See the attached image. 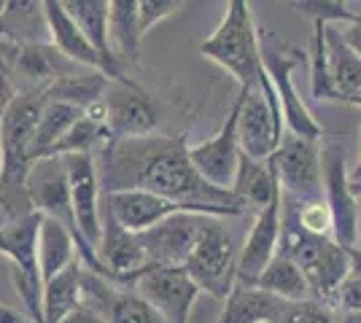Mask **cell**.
<instances>
[{
	"instance_id": "obj_15",
	"label": "cell",
	"mask_w": 361,
	"mask_h": 323,
	"mask_svg": "<svg viewBox=\"0 0 361 323\" xmlns=\"http://www.w3.org/2000/svg\"><path fill=\"white\" fill-rule=\"evenodd\" d=\"M211 215L200 213H176L159 221L157 227L140 232L137 240L146 253V262L154 267H183L189 253L195 251L200 232Z\"/></svg>"
},
{
	"instance_id": "obj_8",
	"label": "cell",
	"mask_w": 361,
	"mask_h": 323,
	"mask_svg": "<svg viewBox=\"0 0 361 323\" xmlns=\"http://www.w3.org/2000/svg\"><path fill=\"white\" fill-rule=\"evenodd\" d=\"M278 184L288 202L307 205L324 202V175H321V146L318 140H305L286 132L272 156Z\"/></svg>"
},
{
	"instance_id": "obj_5",
	"label": "cell",
	"mask_w": 361,
	"mask_h": 323,
	"mask_svg": "<svg viewBox=\"0 0 361 323\" xmlns=\"http://www.w3.org/2000/svg\"><path fill=\"white\" fill-rule=\"evenodd\" d=\"M183 272L192 277L200 291L213 299H226L238 283V248L221 218H208L195 243V251L183 264Z\"/></svg>"
},
{
	"instance_id": "obj_14",
	"label": "cell",
	"mask_w": 361,
	"mask_h": 323,
	"mask_svg": "<svg viewBox=\"0 0 361 323\" xmlns=\"http://www.w3.org/2000/svg\"><path fill=\"white\" fill-rule=\"evenodd\" d=\"M106 197L108 210L114 213V218L119 221L121 227L133 234L157 227L159 221H165L176 213H200V215H211V218H229L224 210H213V208H200V205H180V202L165 200V197H157L151 191H111L103 194Z\"/></svg>"
},
{
	"instance_id": "obj_2",
	"label": "cell",
	"mask_w": 361,
	"mask_h": 323,
	"mask_svg": "<svg viewBox=\"0 0 361 323\" xmlns=\"http://www.w3.org/2000/svg\"><path fill=\"white\" fill-rule=\"evenodd\" d=\"M205 60L224 68L238 81V89H256L264 76L262 51H259V27L254 25L251 6L245 0H229L219 27L200 44Z\"/></svg>"
},
{
	"instance_id": "obj_28",
	"label": "cell",
	"mask_w": 361,
	"mask_h": 323,
	"mask_svg": "<svg viewBox=\"0 0 361 323\" xmlns=\"http://www.w3.org/2000/svg\"><path fill=\"white\" fill-rule=\"evenodd\" d=\"M81 116H84V110L71 106V103L46 100L44 113H41L38 127H35V138H32V148H30L32 162H35V159H46V156H51L54 146L68 135V129H71Z\"/></svg>"
},
{
	"instance_id": "obj_4",
	"label": "cell",
	"mask_w": 361,
	"mask_h": 323,
	"mask_svg": "<svg viewBox=\"0 0 361 323\" xmlns=\"http://www.w3.org/2000/svg\"><path fill=\"white\" fill-rule=\"evenodd\" d=\"M259 51H262V65L270 78L272 92L278 94V103L283 110L286 132L305 140H321L326 135V129L318 124L310 108L305 106L302 94L297 92V84H294V70L307 62V51L291 46L272 30H259Z\"/></svg>"
},
{
	"instance_id": "obj_12",
	"label": "cell",
	"mask_w": 361,
	"mask_h": 323,
	"mask_svg": "<svg viewBox=\"0 0 361 323\" xmlns=\"http://www.w3.org/2000/svg\"><path fill=\"white\" fill-rule=\"evenodd\" d=\"M65 172H68V184H71V205H73L75 229L81 234V240L97 253L100 246V205H103V189L97 178V162L94 154H68L60 156Z\"/></svg>"
},
{
	"instance_id": "obj_26",
	"label": "cell",
	"mask_w": 361,
	"mask_h": 323,
	"mask_svg": "<svg viewBox=\"0 0 361 323\" xmlns=\"http://www.w3.org/2000/svg\"><path fill=\"white\" fill-rule=\"evenodd\" d=\"M254 289L270 293V296H275V299H281L283 305L313 299L307 277L302 275L300 267L291 262V259H286L283 253H278V256L267 264V270L256 277Z\"/></svg>"
},
{
	"instance_id": "obj_23",
	"label": "cell",
	"mask_w": 361,
	"mask_h": 323,
	"mask_svg": "<svg viewBox=\"0 0 361 323\" xmlns=\"http://www.w3.org/2000/svg\"><path fill=\"white\" fill-rule=\"evenodd\" d=\"M108 38L114 57L124 68L140 60L143 32L137 22V0H108Z\"/></svg>"
},
{
	"instance_id": "obj_10",
	"label": "cell",
	"mask_w": 361,
	"mask_h": 323,
	"mask_svg": "<svg viewBox=\"0 0 361 323\" xmlns=\"http://www.w3.org/2000/svg\"><path fill=\"white\" fill-rule=\"evenodd\" d=\"M238 116H240V94L232 103L226 113L224 124L219 127V132L213 138L202 140L197 146H189V162L197 170V175L205 184L232 191L238 165H240V138H238Z\"/></svg>"
},
{
	"instance_id": "obj_33",
	"label": "cell",
	"mask_w": 361,
	"mask_h": 323,
	"mask_svg": "<svg viewBox=\"0 0 361 323\" xmlns=\"http://www.w3.org/2000/svg\"><path fill=\"white\" fill-rule=\"evenodd\" d=\"M27 213H35V210H32L30 200H27L25 186L0 181V229H6L8 224H14L16 218H22Z\"/></svg>"
},
{
	"instance_id": "obj_27",
	"label": "cell",
	"mask_w": 361,
	"mask_h": 323,
	"mask_svg": "<svg viewBox=\"0 0 361 323\" xmlns=\"http://www.w3.org/2000/svg\"><path fill=\"white\" fill-rule=\"evenodd\" d=\"M108 81L103 73L97 70H87V68H75L73 73L57 78L49 89H46V100H60V103H71V106L87 110L94 103H100L108 92Z\"/></svg>"
},
{
	"instance_id": "obj_31",
	"label": "cell",
	"mask_w": 361,
	"mask_h": 323,
	"mask_svg": "<svg viewBox=\"0 0 361 323\" xmlns=\"http://www.w3.org/2000/svg\"><path fill=\"white\" fill-rule=\"evenodd\" d=\"M288 8L300 11L302 16L313 19V25H350V22H359L361 14L350 11L348 3H340V0H291Z\"/></svg>"
},
{
	"instance_id": "obj_39",
	"label": "cell",
	"mask_w": 361,
	"mask_h": 323,
	"mask_svg": "<svg viewBox=\"0 0 361 323\" xmlns=\"http://www.w3.org/2000/svg\"><path fill=\"white\" fill-rule=\"evenodd\" d=\"M0 323H35V321H32L27 312H19V310L8 308V305L0 302Z\"/></svg>"
},
{
	"instance_id": "obj_11",
	"label": "cell",
	"mask_w": 361,
	"mask_h": 323,
	"mask_svg": "<svg viewBox=\"0 0 361 323\" xmlns=\"http://www.w3.org/2000/svg\"><path fill=\"white\" fill-rule=\"evenodd\" d=\"M133 289L167 323L192 321V310L197 305L200 289L192 283V277L183 272V267H154V264H149L133 280Z\"/></svg>"
},
{
	"instance_id": "obj_20",
	"label": "cell",
	"mask_w": 361,
	"mask_h": 323,
	"mask_svg": "<svg viewBox=\"0 0 361 323\" xmlns=\"http://www.w3.org/2000/svg\"><path fill=\"white\" fill-rule=\"evenodd\" d=\"M49 22L44 3L38 0H6L0 14V41L14 49L49 44Z\"/></svg>"
},
{
	"instance_id": "obj_32",
	"label": "cell",
	"mask_w": 361,
	"mask_h": 323,
	"mask_svg": "<svg viewBox=\"0 0 361 323\" xmlns=\"http://www.w3.org/2000/svg\"><path fill=\"white\" fill-rule=\"evenodd\" d=\"M272 323H337V318L329 305H321L316 299H305V302L283 305Z\"/></svg>"
},
{
	"instance_id": "obj_6",
	"label": "cell",
	"mask_w": 361,
	"mask_h": 323,
	"mask_svg": "<svg viewBox=\"0 0 361 323\" xmlns=\"http://www.w3.org/2000/svg\"><path fill=\"white\" fill-rule=\"evenodd\" d=\"M238 94H240V116H238L240 151L256 162H270L286 135V124L267 73L262 76L256 89H238Z\"/></svg>"
},
{
	"instance_id": "obj_44",
	"label": "cell",
	"mask_w": 361,
	"mask_h": 323,
	"mask_svg": "<svg viewBox=\"0 0 361 323\" xmlns=\"http://www.w3.org/2000/svg\"><path fill=\"white\" fill-rule=\"evenodd\" d=\"M0 181H3V143H0Z\"/></svg>"
},
{
	"instance_id": "obj_1",
	"label": "cell",
	"mask_w": 361,
	"mask_h": 323,
	"mask_svg": "<svg viewBox=\"0 0 361 323\" xmlns=\"http://www.w3.org/2000/svg\"><path fill=\"white\" fill-rule=\"evenodd\" d=\"M97 178L103 194L111 191H151L157 197L224 210L229 218L245 215L232 191L205 184L189 162V143L183 135H146V138H114L97 154Z\"/></svg>"
},
{
	"instance_id": "obj_40",
	"label": "cell",
	"mask_w": 361,
	"mask_h": 323,
	"mask_svg": "<svg viewBox=\"0 0 361 323\" xmlns=\"http://www.w3.org/2000/svg\"><path fill=\"white\" fill-rule=\"evenodd\" d=\"M350 189H353V197H361V127H359V159H356V167L350 172Z\"/></svg>"
},
{
	"instance_id": "obj_30",
	"label": "cell",
	"mask_w": 361,
	"mask_h": 323,
	"mask_svg": "<svg viewBox=\"0 0 361 323\" xmlns=\"http://www.w3.org/2000/svg\"><path fill=\"white\" fill-rule=\"evenodd\" d=\"M310 94L318 103H340V94L331 84L329 60H326V44H324V25H313V38H310Z\"/></svg>"
},
{
	"instance_id": "obj_29",
	"label": "cell",
	"mask_w": 361,
	"mask_h": 323,
	"mask_svg": "<svg viewBox=\"0 0 361 323\" xmlns=\"http://www.w3.org/2000/svg\"><path fill=\"white\" fill-rule=\"evenodd\" d=\"M75 308H81V262L44 283V323H60Z\"/></svg>"
},
{
	"instance_id": "obj_24",
	"label": "cell",
	"mask_w": 361,
	"mask_h": 323,
	"mask_svg": "<svg viewBox=\"0 0 361 323\" xmlns=\"http://www.w3.org/2000/svg\"><path fill=\"white\" fill-rule=\"evenodd\" d=\"M281 308H283L281 299L259 291L254 286L235 283V289L224 299V310L216 318V323H272Z\"/></svg>"
},
{
	"instance_id": "obj_35",
	"label": "cell",
	"mask_w": 361,
	"mask_h": 323,
	"mask_svg": "<svg viewBox=\"0 0 361 323\" xmlns=\"http://www.w3.org/2000/svg\"><path fill=\"white\" fill-rule=\"evenodd\" d=\"M334 308L343 312H359L361 310V277L348 275L345 283L340 286V291L334 296Z\"/></svg>"
},
{
	"instance_id": "obj_16",
	"label": "cell",
	"mask_w": 361,
	"mask_h": 323,
	"mask_svg": "<svg viewBox=\"0 0 361 323\" xmlns=\"http://www.w3.org/2000/svg\"><path fill=\"white\" fill-rule=\"evenodd\" d=\"M281 232H283V191H278V197L262 213H256L254 224L245 234V243L238 253V283L240 286H254L256 277L278 256Z\"/></svg>"
},
{
	"instance_id": "obj_17",
	"label": "cell",
	"mask_w": 361,
	"mask_h": 323,
	"mask_svg": "<svg viewBox=\"0 0 361 323\" xmlns=\"http://www.w3.org/2000/svg\"><path fill=\"white\" fill-rule=\"evenodd\" d=\"M100 227H103V234H100V246H97V259L111 272L114 283L133 286V280L149 267L137 234L121 227L114 218V213L108 210L106 202L100 205Z\"/></svg>"
},
{
	"instance_id": "obj_43",
	"label": "cell",
	"mask_w": 361,
	"mask_h": 323,
	"mask_svg": "<svg viewBox=\"0 0 361 323\" xmlns=\"http://www.w3.org/2000/svg\"><path fill=\"white\" fill-rule=\"evenodd\" d=\"M337 323H361V310L359 312H343Z\"/></svg>"
},
{
	"instance_id": "obj_42",
	"label": "cell",
	"mask_w": 361,
	"mask_h": 323,
	"mask_svg": "<svg viewBox=\"0 0 361 323\" xmlns=\"http://www.w3.org/2000/svg\"><path fill=\"white\" fill-rule=\"evenodd\" d=\"M16 51H19V49L8 46V44H3V41H0V68H3V70H11Z\"/></svg>"
},
{
	"instance_id": "obj_45",
	"label": "cell",
	"mask_w": 361,
	"mask_h": 323,
	"mask_svg": "<svg viewBox=\"0 0 361 323\" xmlns=\"http://www.w3.org/2000/svg\"><path fill=\"white\" fill-rule=\"evenodd\" d=\"M3 8H6V0H0V14H3Z\"/></svg>"
},
{
	"instance_id": "obj_38",
	"label": "cell",
	"mask_w": 361,
	"mask_h": 323,
	"mask_svg": "<svg viewBox=\"0 0 361 323\" xmlns=\"http://www.w3.org/2000/svg\"><path fill=\"white\" fill-rule=\"evenodd\" d=\"M60 323H106V318H103L100 312H94L92 308H87V305H81V308H75L71 315H65Z\"/></svg>"
},
{
	"instance_id": "obj_18",
	"label": "cell",
	"mask_w": 361,
	"mask_h": 323,
	"mask_svg": "<svg viewBox=\"0 0 361 323\" xmlns=\"http://www.w3.org/2000/svg\"><path fill=\"white\" fill-rule=\"evenodd\" d=\"M46 22H49V41L51 46L60 51L65 60L75 62L87 70H97L111 81V70L103 62V57L92 49V44L84 38V32L75 27V22L68 16V11L62 8L60 0H44Z\"/></svg>"
},
{
	"instance_id": "obj_19",
	"label": "cell",
	"mask_w": 361,
	"mask_h": 323,
	"mask_svg": "<svg viewBox=\"0 0 361 323\" xmlns=\"http://www.w3.org/2000/svg\"><path fill=\"white\" fill-rule=\"evenodd\" d=\"M62 8L75 22V27L84 32V38L92 44V49L103 57V62L111 70V84L133 81L127 76V68L114 57L111 38H108V0H65Z\"/></svg>"
},
{
	"instance_id": "obj_13",
	"label": "cell",
	"mask_w": 361,
	"mask_h": 323,
	"mask_svg": "<svg viewBox=\"0 0 361 323\" xmlns=\"http://www.w3.org/2000/svg\"><path fill=\"white\" fill-rule=\"evenodd\" d=\"M108 110V129L114 138H146L157 135L159 106L137 81L108 84L103 97Z\"/></svg>"
},
{
	"instance_id": "obj_21",
	"label": "cell",
	"mask_w": 361,
	"mask_h": 323,
	"mask_svg": "<svg viewBox=\"0 0 361 323\" xmlns=\"http://www.w3.org/2000/svg\"><path fill=\"white\" fill-rule=\"evenodd\" d=\"M278 191H281V184H278V172H275L272 159L270 162H256V159L243 154L235 184H232V194L245 208V213L248 210L262 213L278 197Z\"/></svg>"
},
{
	"instance_id": "obj_41",
	"label": "cell",
	"mask_w": 361,
	"mask_h": 323,
	"mask_svg": "<svg viewBox=\"0 0 361 323\" xmlns=\"http://www.w3.org/2000/svg\"><path fill=\"white\" fill-rule=\"evenodd\" d=\"M345 251H348V259H350V275L361 277V246L356 243V246L345 248Z\"/></svg>"
},
{
	"instance_id": "obj_37",
	"label": "cell",
	"mask_w": 361,
	"mask_h": 323,
	"mask_svg": "<svg viewBox=\"0 0 361 323\" xmlns=\"http://www.w3.org/2000/svg\"><path fill=\"white\" fill-rule=\"evenodd\" d=\"M337 30H340L343 44H345V46L361 60V19L359 22H350V25H340Z\"/></svg>"
},
{
	"instance_id": "obj_25",
	"label": "cell",
	"mask_w": 361,
	"mask_h": 323,
	"mask_svg": "<svg viewBox=\"0 0 361 323\" xmlns=\"http://www.w3.org/2000/svg\"><path fill=\"white\" fill-rule=\"evenodd\" d=\"M75 262H78V253H75V243L71 237V232L65 229L60 221L41 215V227H38V270H41L44 283L51 280L54 275H60L62 270H68Z\"/></svg>"
},
{
	"instance_id": "obj_36",
	"label": "cell",
	"mask_w": 361,
	"mask_h": 323,
	"mask_svg": "<svg viewBox=\"0 0 361 323\" xmlns=\"http://www.w3.org/2000/svg\"><path fill=\"white\" fill-rule=\"evenodd\" d=\"M16 94H19V89L14 87L11 70H3V68H0V122H3L6 110L11 108V103H14Z\"/></svg>"
},
{
	"instance_id": "obj_3",
	"label": "cell",
	"mask_w": 361,
	"mask_h": 323,
	"mask_svg": "<svg viewBox=\"0 0 361 323\" xmlns=\"http://www.w3.org/2000/svg\"><path fill=\"white\" fill-rule=\"evenodd\" d=\"M278 253H283L300 267L302 275L310 283L313 299L334 310V296L345 283V277L350 275V259H348L345 248L334 243L331 237H316L310 232L300 229L297 221L283 213Z\"/></svg>"
},
{
	"instance_id": "obj_22",
	"label": "cell",
	"mask_w": 361,
	"mask_h": 323,
	"mask_svg": "<svg viewBox=\"0 0 361 323\" xmlns=\"http://www.w3.org/2000/svg\"><path fill=\"white\" fill-rule=\"evenodd\" d=\"M324 44L331 84L340 94V103L361 108V60L343 44L337 25H324Z\"/></svg>"
},
{
	"instance_id": "obj_7",
	"label": "cell",
	"mask_w": 361,
	"mask_h": 323,
	"mask_svg": "<svg viewBox=\"0 0 361 323\" xmlns=\"http://www.w3.org/2000/svg\"><path fill=\"white\" fill-rule=\"evenodd\" d=\"M44 92H19L11 108L0 122V143H3V181L14 186H25L30 170V148L35 138V127L44 113Z\"/></svg>"
},
{
	"instance_id": "obj_34",
	"label": "cell",
	"mask_w": 361,
	"mask_h": 323,
	"mask_svg": "<svg viewBox=\"0 0 361 323\" xmlns=\"http://www.w3.org/2000/svg\"><path fill=\"white\" fill-rule=\"evenodd\" d=\"M186 3L180 0H137V22H140V32L146 38V32L151 27H157L162 19H170L173 14H178Z\"/></svg>"
},
{
	"instance_id": "obj_9",
	"label": "cell",
	"mask_w": 361,
	"mask_h": 323,
	"mask_svg": "<svg viewBox=\"0 0 361 323\" xmlns=\"http://www.w3.org/2000/svg\"><path fill=\"white\" fill-rule=\"evenodd\" d=\"M321 175H324V202L331 213V240L343 248L359 243L361 210L350 189V172L345 167V148L340 143H326L321 148Z\"/></svg>"
}]
</instances>
